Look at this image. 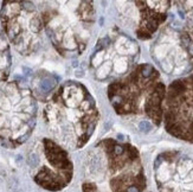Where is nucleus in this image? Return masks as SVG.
Wrapping results in <instances>:
<instances>
[{"mask_svg": "<svg viewBox=\"0 0 193 192\" xmlns=\"http://www.w3.org/2000/svg\"><path fill=\"white\" fill-rule=\"evenodd\" d=\"M83 192H142L146 179L138 150L126 139L106 138L87 155Z\"/></svg>", "mask_w": 193, "mask_h": 192, "instance_id": "1", "label": "nucleus"}, {"mask_svg": "<svg viewBox=\"0 0 193 192\" xmlns=\"http://www.w3.org/2000/svg\"><path fill=\"white\" fill-rule=\"evenodd\" d=\"M44 115L53 136L71 150L87 145L100 119L91 94L75 81L59 87L47 103Z\"/></svg>", "mask_w": 193, "mask_h": 192, "instance_id": "2", "label": "nucleus"}, {"mask_svg": "<svg viewBox=\"0 0 193 192\" xmlns=\"http://www.w3.org/2000/svg\"><path fill=\"white\" fill-rule=\"evenodd\" d=\"M166 89L159 71L151 64H141L120 80L110 83L108 99L122 116H146L159 126L164 118Z\"/></svg>", "mask_w": 193, "mask_h": 192, "instance_id": "3", "label": "nucleus"}, {"mask_svg": "<svg viewBox=\"0 0 193 192\" xmlns=\"http://www.w3.org/2000/svg\"><path fill=\"white\" fill-rule=\"evenodd\" d=\"M56 5L42 16L47 34L62 55H81L87 47L95 24L93 2L64 1Z\"/></svg>", "mask_w": 193, "mask_h": 192, "instance_id": "4", "label": "nucleus"}, {"mask_svg": "<svg viewBox=\"0 0 193 192\" xmlns=\"http://www.w3.org/2000/svg\"><path fill=\"white\" fill-rule=\"evenodd\" d=\"M37 103L25 84L13 81L0 86V144L15 147L25 142L36 125Z\"/></svg>", "mask_w": 193, "mask_h": 192, "instance_id": "5", "label": "nucleus"}, {"mask_svg": "<svg viewBox=\"0 0 193 192\" xmlns=\"http://www.w3.org/2000/svg\"><path fill=\"white\" fill-rule=\"evenodd\" d=\"M139 56L136 40L114 26L97 40L90 56V70L95 80L113 83L133 71Z\"/></svg>", "mask_w": 193, "mask_h": 192, "instance_id": "6", "label": "nucleus"}, {"mask_svg": "<svg viewBox=\"0 0 193 192\" xmlns=\"http://www.w3.org/2000/svg\"><path fill=\"white\" fill-rule=\"evenodd\" d=\"M0 20L8 39L21 55H30L40 47L43 20L33 2L6 1L0 11Z\"/></svg>", "mask_w": 193, "mask_h": 192, "instance_id": "7", "label": "nucleus"}, {"mask_svg": "<svg viewBox=\"0 0 193 192\" xmlns=\"http://www.w3.org/2000/svg\"><path fill=\"white\" fill-rule=\"evenodd\" d=\"M151 55L161 70L182 76L193 70V40L186 30L168 24L161 29L151 47Z\"/></svg>", "mask_w": 193, "mask_h": 192, "instance_id": "8", "label": "nucleus"}, {"mask_svg": "<svg viewBox=\"0 0 193 192\" xmlns=\"http://www.w3.org/2000/svg\"><path fill=\"white\" fill-rule=\"evenodd\" d=\"M164 122L171 135L193 144V74L169 84L164 102Z\"/></svg>", "mask_w": 193, "mask_h": 192, "instance_id": "9", "label": "nucleus"}, {"mask_svg": "<svg viewBox=\"0 0 193 192\" xmlns=\"http://www.w3.org/2000/svg\"><path fill=\"white\" fill-rule=\"evenodd\" d=\"M40 152H31L27 157L29 166L36 170L33 178L37 184L47 190H60L72 177V163L67 152L49 139L42 142Z\"/></svg>", "mask_w": 193, "mask_h": 192, "instance_id": "10", "label": "nucleus"}, {"mask_svg": "<svg viewBox=\"0 0 193 192\" xmlns=\"http://www.w3.org/2000/svg\"><path fill=\"white\" fill-rule=\"evenodd\" d=\"M120 20L133 30L139 39H149L166 20L169 1H121L116 2Z\"/></svg>", "mask_w": 193, "mask_h": 192, "instance_id": "11", "label": "nucleus"}, {"mask_svg": "<svg viewBox=\"0 0 193 192\" xmlns=\"http://www.w3.org/2000/svg\"><path fill=\"white\" fill-rule=\"evenodd\" d=\"M159 192H193V159L179 151H167L154 163Z\"/></svg>", "mask_w": 193, "mask_h": 192, "instance_id": "12", "label": "nucleus"}, {"mask_svg": "<svg viewBox=\"0 0 193 192\" xmlns=\"http://www.w3.org/2000/svg\"><path fill=\"white\" fill-rule=\"evenodd\" d=\"M11 65V53L5 34L0 31V86L8 75V69Z\"/></svg>", "mask_w": 193, "mask_h": 192, "instance_id": "13", "label": "nucleus"}, {"mask_svg": "<svg viewBox=\"0 0 193 192\" xmlns=\"http://www.w3.org/2000/svg\"><path fill=\"white\" fill-rule=\"evenodd\" d=\"M180 4L184 6L179 7V13L186 20V32L193 40V1H181Z\"/></svg>", "mask_w": 193, "mask_h": 192, "instance_id": "14", "label": "nucleus"}, {"mask_svg": "<svg viewBox=\"0 0 193 192\" xmlns=\"http://www.w3.org/2000/svg\"><path fill=\"white\" fill-rule=\"evenodd\" d=\"M57 84V82L55 81L53 76L50 75H45L43 76L39 81H38V84H37V93H40L42 95H47L52 92L55 89V87Z\"/></svg>", "mask_w": 193, "mask_h": 192, "instance_id": "15", "label": "nucleus"}]
</instances>
